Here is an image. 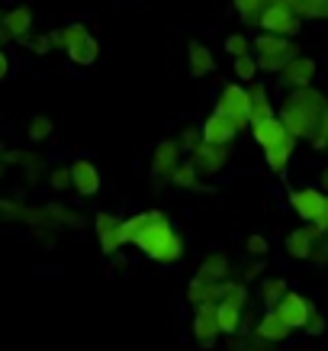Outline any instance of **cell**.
<instances>
[{"label":"cell","mask_w":328,"mask_h":351,"mask_svg":"<svg viewBox=\"0 0 328 351\" xmlns=\"http://www.w3.org/2000/svg\"><path fill=\"white\" fill-rule=\"evenodd\" d=\"M322 191H328V168L322 171Z\"/></svg>","instance_id":"obj_42"},{"label":"cell","mask_w":328,"mask_h":351,"mask_svg":"<svg viewBox=\"0 0 328 351\" xmlns=\"http://www.w3.org/2000/svg\"><path fill=\"white\" fill-rule=\"evenodd\" d=\"M290 206L303 216L306 223L318 226L322 232H328V193L322 187H297L290 193Z\"/></svg>","instance_id":"obj_6"},{"label":"cell","mask_w":328,"mask_h":351,"mask_svg":"<svg viewBox=\"0 0 328 351\" xmlns=\"http://www.w3.org/2000/svg\"><path fill=\"white\" fill-rule=\"evenodd\" d=\"M280 316V319L290 326V329H306V322L312 319V313H316V306L309 303L306 297H299V293H290L286 290L283 297H280V303L277 306H270Z\"/></svg>","instance_id":"obj_10"},{"label":"cell","mask_w":328,"mask_h":351,"mask_svg":"<svg viewBox=\"0 0 328 351\" xmlns=\"http://www.w3.org/2000/svg\"><path fill=\"white\" fill-rule=\"evenodd\" d=\"M187 58H190V75L193 77H206L216 71V58H212L210 45L203 43H190V49H187Z\"/></svg>","instance_id":"obj_19"},{"label":"cell","mask_w":328,"mask_h":351,"mask_svg":"<svg viewBox=\"0 0 328 351\" xmlns=\"http://www.w3.org/2000/svg\"><path fill=\"white\" fill-rule=\"evenodd\" d=\"M203 138H206V142H216V145H229V149H232V142L238 138V129H235L223 113H210L206 123H203Z\"/></svg>","instance_id":"obj_16"},{"label":"cell","mask_w":328,"mask_h":351,"mask_svg":"<svg viewBox=\"0 0 328 351\" xmlns=\"http://www.w3.org/2000/svg\"><path fill=\"white\" fill-rule=\"evenodd\" d=\"M290 326H286L280 316H277L274 309H267L264 313V319L257 322V339L261 341H283V339H290Z\"/></svg>","instance_id":"obj_21"},{"label":"cell","mask_w":328,"mask_h":351,"mask_svg":"<svg viewBox=\"0 0 328 351\" xmlns=\"http://www.w3.org/2000/svg\"><path fill=\"white\" fill-rule=\"evenodd\" d=\"M216 113H223L238 132L251 126V94H248V87H242V81L225 84L219 100H216Z\"/></svg>","instance_id":"obj_4"},{"label":"cell","mask_w":328,"mask_h":351,"mask_svg":"<svg viewBox=\"0 0 328 351\" xmlns=\"http://www.w3.org/2000/svg\"><path fill=\"white\" fill-rule=\"evenodd\" d=\"M7 75H10V55L0 49V84L7 81Z\"/></svg>","instance_id":"obj_41"},{"label":"cell","mask_w":328,"mask_h":351,"mask_svg":"<svg viewBox=\"0 0 328 351\" xmlns=\"http://www.w3.org/2000/svg\"><path fill=\"white\" fill-rule=\"evenodd\" d=\"M309 142H312V149H318V152L328 149V107H325V113H322V119H318V129L312 132Z\"/></svg>","instance_id":"obj_34"},{"label":"cell","mask_w":328,"mask_h":351,"mask_svg":"<svg viewBox=\"0 0 328 351\" xmlns=\"http://www.w3.org/2000/svg\"><path fill=\"white\" fill-rule=\"evenodd\" d=\"M322 332H325V319L318 313H312V319L306 322V335H322Z\"/></svg>","instance_id":"obj_40"},{"label":"cell","mask_w":328,"mask_h":351,"mask_svg":"<svg viewBox=\"0 0 328 351\" xmlns=\"http://www.w3.org/2000/svg\"><path fill=\"white\" fill-rule=\"evenodd\" d=\"M3 29H7V36L10 39H16V43H26L32 36V10L23 3V7H13V10L3 13Z\"/></svg>","instance_id":"obj_17"},{"label":"cell","mask_w":328,"mask_h":351,"mask_svg":"<svg viewBox=\"0 0 328 351\" xmlns=\"http://www.w3.org/2000/svg\"><path fill=\"white\" fill-rule=\"evenodd\" d=\"M62 43H64V52L68 58L77 64V68H90L100 55V45H97L94 32L87 29L84 23H68L62 29Z\"/></svg>","instance_id":"obj_5"},{"label":"cell","mask_w":328,"mask_h":351,"mask_svg":"<svg viewBox=\"0 0 328 351\" xmlns=\"http://www.w3.org/2000/svg\"><path fill=\"white\" fill-rule=\"evenodd\" d=\"M71 181H75V191L81 197H94L100 191V171L90 158H75L71 161Z\"/></svg>","instance_id":"obj_15"},{"label":"cell","mask_w":328,"mask_h":351,"mask_svg":"<svg viewBox=\"0 0 328 351\" xmlns=\"http://www.w3.org/2000/svg\"><path fill=\"white\" fill-rule=\"evenodd\" d=\"M225 52L232 55V58H238V55L251 52V39L244 36V32H232L229 39H225Z\"/></svg>","instance_id":"obj_32"},{"label":"cell","mask_w":328,"mask_h":351,"mask_svg":"<svg viewBox=\"0 0 328 351\" xmlns=\"http://www.w3.org/2000/svg\"><path fill=\"white\" fill-rule=\"evenodd\" d=\"M0 39H10V36H7V29H3V20H0Z\"/></svg>","instance_id":"obj_43"},{"label":"cell","mask_w":328,"mask_h":351,"mask_svg":"<svg viewBox=\"0 0 328 351\" xmlns=\"http://www.w3.org/2000/svg\"><path fill=\"white\" fill-rule=\"evenodd\" d=\"M286 280L283 277H267L264 284H261V300H264V306L270 309V306H277V303H280V297H283L286 293Z\"/></svg>","instance_id":"obj_30"},{"label":"cell","mask_w":328,"mask_h":351,"mask_svg":"<svg viewBox=\"0 0 328 351\" xmlns=\"http://www.w3.org/2000/svg\"><path fill=\"white\" fill-rule=\"evenodd\" d=\"M177 142H180V149H184V152H193V149H197V145H200V142H203V129H197V126H187V129H184V132H180V138H177Z\"/></svg>","instance_id":"obj_35"},{"label":"cell","mask_w":328,"mask_h":351,"mask_svg":"<svg viewBox=\"0 0 328 351\" xmlns=\"http://www.w3.org/2000/svg\"><path fill=\"white\" fill-rule=\"evenodd\" d=\"M248 94H251V123H264V119L277 117L274 104H270V94H267V84H261V81H251Z\"/></svg>","instance_id":"obj_18"},{"label":"cell","mask_w":328,"mask_h":351,"mask_svg":"<svg viewBox=\"0 0 328 351\" xmlns=\"http://www.w3.org/2000/svg\"><path fill=\"white\" fill-rule=\"evenodd\" d=\"M49 184H52V191H68V187H75V181H71V165H68V168H55L52 174H49Z\"/></svg>","instance_id":"obj_33"},{"label":"cell","mask_w":328,"mask_h":351,"mask_svg":"<svg viewBox=\"0 0 328 351\" xmlns=\"http://www.w3.org/2000/svg\"><path fill=\"white\" fill-rule=\"evenodd\" d=\"M254 55H257V64L261 71H270V75H280L286 64L293 62L299 52V45L286 36H277V32H264V36H254Z\"/></svg>","instance_id":"obj_3"},{"label":"cell","mask_w":328,"mask_h":351,"mask_svg":"<svg viewBox=\"0 0 328 351\" xmlns=\"http://www.w3.org/2000/svg\"><path fill=\"white\" fill-rule=\"evenodd\" d=\"M280 77H283L286 87H309V84H316L318 64H316V58H309V55H297V58L280 71Z\"/></svg>","instance_id":"obj_14"},{"label":"cell","mask_w":328,"mask_h":351,"mask_svg":"<svg viewBox=\"0 0 328 351\" xmlns=\"http://www.w3.org/2000/svg\"><path fill=\"white\" fill-rule=\"evenodd\" d=\"M158 219H164V213H161V210H145V213H138V216H132V219H126V229H129V239H132V245H136L138 235L145 232L151 223H158Z\"/></svg>","instance_id":"obj_27"},{"label":"cell","mask_w":328,"mask_h":351,"mask_svg":"<svg viewBox=\"0 0 328 351\" xmlns=\"http://www.w3.org/2000/svg\"><path fill=\"white\" fill-rule=\"evenodd\" d=\"M190 329H193L197 345H203V348H212V345L219 341L223 326H219V309H216V300H212V303H200V306H193Z\"/></svg>","instance_id":"obj_9"},{"label":"cell","mask_w":328,"mask_h":351,"mask_svg":"<svg viewBox=\"0 0 328 351\" xmlns=\"http://www.w3.org/2000/svg\"><path fill=\"white\" fill-rule=\"evenodd\" d=\"M29 49H32V52H39V55L52 52V49H55V45H52V36L45 32V36H36V39H29Z\"/></svg>","instance_id":"obj_38"},{"label":"cell","mask_w":328,"mask_h":351,"mask_svg":"<svg viewBox=\"0 0 328 351\" xmlns=\"http://www.w3.org/2000/svg\"><path fill=\"white\" fill-rule=\"evenodd\" d=\"M257 26L264 32H277V36L293 39V36H299V29H303V16H299L286 0H270L264 7V13H261Z\"/></svg>","instance_id":"obj_7"},{"label":"cell","mask_w":328,"mask_h":351,"mask_svg":"<svg viewBox=\"0 0 328 351\" xmlns=\"http://www.w3.org/2000/svg\"><path fill=\"white\" fill-rule=\"evenodd\" d=\"M261 271H264V265H261V261H248V265H244V271H242V280L248 284V280H254V277H261Z\"/></svg>","instance_id":"obj_39"},{"label":"cell","mask_w":328,"mask_h":351,"mask_svg":"<svg viewBox=\"0 0 328 351\" xmlns=\"http://www.w3.org/2000/svg\"><path fill=\"white\" fill-rule=\"evenodd\" d=\"M216 309H219V326H223L225 335H235V332L242 329V309L244 306H235V303H225V300H219L216 303Z\"/></svg>","instance_id":"obj_23"},{"label":"cell","mask_w":328,"mask_h":351,"mask_svg":"<svg viewBox=\"0 0 328 351\" xmlns=\"http://www.w3.org/2000/svg\"><path fill=\"white\" fill-rule=\"evenodd\" d=\"M190 158L197 161V171H203V174H219L229 165V145H216V142L203 138L200 145L190 152Z\"/></svg>","instance_id":"obj_12"},{"label":"cell","mask_w":328,"mask_h":351,"mask_svg":"<svg viewBox=\"0 0 328 351\" xmlns=\"http://www.w3.org/2000/svg\"><path fill=\"white\" fill-rule=\"evenodd\" d=\"M244 248H248V255H257V258H261V255H267V248H270V245H267L264 235L254 232V235H248V239H244Z\"/></svg>","instance_id":"obj_37"},{"label":"cell","mask_w":328,"mask_h":351,"mask_svg":"<svg viewBox=\"0 0 328 351\" xmlns=\"http://www.w3.org/2000/svg\"><path fill=\"white\" fill-rule=\"evenodd\" d=\"M306 20H328V0H286Z\"/></svg>","instance_id":"obj_26"},{"label":"cell","mask_w":328,"mask_h":351,"mask_svg":"<svg viewBox=\"0 0 328 351\" xmlns=\"http://www.w3.org/2000/svg\"><path fill=\"white\" fill-rule=\"evenodd\" d=\"M232 3H235V10H238V16H242V23H257L270 0H232Z\"/></svg>","instance_id":"obj_31"},{"label":"cell","mask_w":328,"mask_h":351,"mask_svg":"<svg viewBox=\"0 0 328 351\" xmlns=\"http://www.w3.org/2000/svg\"><path fill=\"white\" fill-rule=\"evenodd\" d=\"M328 107V97L316 87H290V94L280 104V119L286 123V129L297 138H312V132L318 129V119Z\"/></svg>","instance_id":"obj_1"},{"label":"cell","mask_w":328,"mask_h":351,"mask_svg":"<svg viewBox=\"0 0 328 351\" xmlns=\"http://www.w3.org/2000/svg\"><path fill=\"white\" fill-rule=\"evenodd\" d=\"M229 255H223V252H212V255L203 258V265L197 274L203 277V280H210V284H223L225 277H229Z\"/></svg>","instance_id":"obj_20"},{"label":"cell","mask_w":328,"mask_h":351,"mask_svg":"<svg viewBox=\"0 0 328 351\" xmlns=\"http://www.w3.org/2000/svg\"><path fill=\"white\" fill-rule=\"evenodd\" d=\"M55 132V123L49 117H42V113H36V117L26 123V138H29L32 145H39V142H49Z\"/></svg>","instance_id":"obj_24"},{"label":"cell","mask_w":328,"mask_h":351,"mask_svg":"<svg viewBox=\"0 0 328 351\" xmlns=\"http://www.w3.org/2000/svg\"><path fill=\"white\" fill-rule=\"evenodd\" d=\"M219 300L235 303V306H244V303H248V287H244V280H229V277H225L223 284H219Z\"/></svg>","instance_id":"obj_28"},{"label":"cell","mask_w":328,"mask_h":351,"mask_svg":"<svg viewBox=\"0 0 328 351\" xmlns=\"http://www.w3.org/2000/svg\"><path fill=\"white\" fill-rule=\"evenodd\" d=\"M180 142L177 138H164V142H158V149H155V155H151V174L158 178V181H171V174H174V168H177L180 161Z\"/></svg>","instance_id":"obj_13"},{"label":"cell","mask_w":328,"mask_h":351,"mask_svg":"<svg viewBox=\"0 0 328 351\" xmlns=\"http://www.w3.org/2000/svg\"><path fill=\"white\" fill-rule=\"evenodd\" d=\"M187 300H190L193 306H200V303H219V284H210V280H203L200 274L193 277L190 284H187Z\"/></svg>","instance_id":"obj_22"},{"label":"cell","mask_w":328,"mask_h":351,"mask_svg":"<svg viewBox=\"0 0 328 351\" xmlns=\"http://www.w3.org/2000/svg\"><path fill=\"white\" fill-rule=\"evenodd\" d=\"M251 132H254V142L264 152L297 149V136L286 129V123L280 117H270V119H264V123H251Z\"/></svg>","instance_id":"obj_8"},{"label":"cell","mask_w":328,"mask_h":351,"mask_svg":"<svg viewBox=\"0 0 328 351\" xmlns=\"http://www.w3.org/2000/svg\"><path fill=\"white\" fill-rule=\"evenodd\" d=\"M116 223H119V219H116V216H113V213H97V216H94L97 239H103L106 232H113V229H116Z\"/></svg>","instance_id":"obj_36"},{"label":"cell","mask_w":328,"mask_h":351,"mask_svg":"<svg viewBox=\"0 0 328 351\" xmlns=\"http://www.w3.org/2000/svg\"><path fill=\"white\" fill-rule=\"evenodd\" d=\"M197 161L193 158H180L177 168H174V174H171V181L177 184V187H197Z\"/></svg>","instance_id":"obj_29"},{"label":"cell","mask_w":328,"mask_h":351,"mask_svg":"<svg viewBox=\"0 0 328 351\" xmlns=\"http://www.w3.org/2000/svg\"><path fill=\"white\" fill-rule=\"evenodd\" d=\"M328 232H322L318 226L306 223V226H299V229H293V232L286 235V252L297 258V261H309L312 258V252H316V245L318 239H325Z\"/></svg>","instance_id":"obj_11"},{"label":"cell","mask_w":328,"mask_h":351,"mask_svg":"<svg viewBox=\"0 0 328 351\" xmlns=\"http://www.w3.org/2000/svg\"><path fill=\"white\" fill-rule=\"evenodd\" d=\"M232 68H235V81H242V84H251L254 77H257V71H261V64H257V55H251V52L238 55V58L232 62Z\"/></svg>","instance_id":"obj_25"},{"label":"cell","mask_w":328,"mask_h":351,"mask_svg":"<svg viewBox=\"0 0 328 351\" xmlns=\"http://www.w3.org/2000/svg\"><path fill=\"white\" fill-rule=\"evenodd\" d=\"M136 245L151 261H161V265H174V261L184 258V242H180V235L174 232V226L168 223V216L158 219V223H151L149 229L136 239Z\"/></svg>","instance_id":"obj_2"}]
</instances>
